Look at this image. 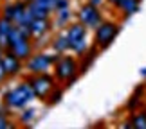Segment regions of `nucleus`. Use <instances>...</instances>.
I'll return each mask as SVG.
<instances>
[{"mask_svg":"<svg viewBox=\"0 0 146 129\" xmlns=\"http://www.w3.org/2000/svg\"><path fill=\"white\" fill-rule=\"evenodd\" d=\"M60 56L61 54L56 52V50H52V54L50 52H36L25 61V70L29 74H43V72H49V68L58 61Z\"/></svg>","mask_w":146,"mask_h":129,"instance_id":"39448f33","label":"nucleus"},{"mask_svg":"<svg viewBox=\"0 0 146 129\" xmlns=\"http://www.w3.org/2000/svg\"><path fill=\"white\" fill-rule=\"evenodd\" d=\"M27 81H29V84L33 86V90H35L36 99H40V100H47L49 95L52 93V90L56 88V83H58L54 74L50 75L49 72H43V74H31L27 77Z\"/></svg>","mask_w":146,"mask_h":129,"instance_id":"20e7f679","label":"nucleus"},{"mask_svg":"<svg viewBox=\"0 0 146 129\" xmlns=\"http://www.w3.org/2000/svg\"><path fill=\"white\" fill-rule=\"evenodd\" d=\"M35 117H36V109L35 108H25V109H22V113H20V122L22 124H29Z\"/></svg>","mask_w":146,"mask_h":129,"instance_id":"6ab92c4d","label":"nucleus"},{"mask_svg":"<svg viewBox=\"0 0 146 129\" xmlns=\"http://www.w3.org/2000/svg\"><path fill=\"white\" fill-rule=\"evenodd\" d=\"M7 79V74H5V68H4V65H2V61H0V84Z\"/></svg>","mask_w":146,"mask_h":129,"instance_id":"5701e85b","label":"nucleus"},{"mask_svg":"<svg viewBox=\"0 0 146 129\" xmlns=\"http://www.w3.org/2000/svg\"><path fill=\"white\" fill-rule=\"evenodd\" d=\"M52 70H54V77L58 83L72 84L78 79V59L74 56L61 54L58 61L52 65Z\"/></svg>","mask_w":146,"mask_h":129,"instance_id":"f03ea898","label":"nucleus"},{"mask_svg":"<svg viewBox=\"0 0 146 129\" xmlns=\"http://www.w3.org/2000/svg\"><path fill=\"white\" fill-rule=\"evenodd\" d=\"M119 31H121V27H119L117 22H114V20L101 22L96 29H94V43L99 47V50L108 48L110 45H112V41L117 38Z\"/></svg>","mask_w":146,"mask_h":129,"instance_id":"7ed1b4c3","label":"nucleus"},{"mask_svg":"<svg viewBox=\"0 0 146 129\" xmlns=\"http://www.w3.org/2000/svg\"><path fill=\"white\" fill-rule=\"evenodd\" d=\"M27 9H29V14L33 16V20H35V18H49V16H50V11H52V9H49L47 5L40 4L38 0L29 2V4H27Z\"/></svg>","mask_w":146,"mask_h":129,"instance_id":"ddd939ff","label":"nucleus"},{"mask_svg":"<svg viewBox=\"0 0 146 129\" xmlns=\"http://www.w3.org/2000/svg\"><path fill=\"white\" fill-rule=\"evenodd\" d=\"M69 7V0H56V11L58 9H67Z\"/></svg>","mask_w":146,"mask_h":129,"instance_id":"4be33fe9","label":"nucleus"},{"mask_svg":"<svg viewBox=\"0 0 146 129\" xmlns=\"http://www.w3.org/2000/svg\"><path fill=\"white\" fill-rule=\"evenodd\" d=\"M61 95H63V90H61V88H58V86H56V88L52 90V93H50V95H49V99L45 100V102H47V104H50V106H54V104H58V102H60V100H61Z\"/></svg>","mask_w":146,"mask_h":129,"instance_id":"412c9836","label":"nucleus"},{"mask_svg":"<svg viewBox=\"0 0 146 129\" xmlns=\"http://www.w3.org/2000/svg\"><path fill=\"white\" fill-rule=\"evenodd\" d=\"M50 20L49 18H35L29 24V36H31V40H35V41H40L43 40V38L47 36V32L50 31Z\"/></svg>","mask_w":146,"mask_h":129,"instance_id":"1a4fd4ad","label":"nucleus"},{"mask_svg":"<svg viewBox=\"0 0 146 129\" xmlns=\"http://www.w3.org/2000/svg\"><path fill=\"white\" fill-rule=\"evenodd\" d=\"M7 50H11L15 56H18V58L25 63V61L33 56V41H31L29 36H25V38H22V40H18L15 45H11Z\"/></svg>","mask_w":146,"mask_h":129,"instance_id":"9d476101","label":"nucleus"},{"mask_svg":"<svg viewBox=\"0 0 146 129\" xmlns=\"http://www.w3.org/2000/svg\"><path fill=\"white\" fill-rule=\"evenodd\" d=\"M50 47H52V50H56V52H60V54H65L67 50H70V41H69V38H67V32L65 31L60 32V34L50 41Z\"/></svg>","mask_w":146,"mask_h":129,"instance_id":"4468645a","label":"nucleus"},{"mask_svg":"<svg viewBox=\"0 0 146 129\" xmlns=\"http://www.w3.org/2000/svg\"><path fill=\"white\" fill-rule=\"evenodd\" d=\"M5 109H11L9 106H5V108H0V129H7L11 127V120H9V111Z\"/></svg>","mask_w":146,"mask_h":129,"instance_id":"aec40b11","label":"nucleus"},{"mask_svg":"<svg viewBox=\"0 0 146 129\" xmlns=\"http://www.w3.org/2000/svg\"><path fill=\"white\" fill-rule=\"evenodd\" d=\"M33 99H36V95H35V90H33V86L29 84L27 79L18 83L15 88L5 90L2 95L4 104L9 106L11 109H24Z\"/></svg>","mask_w":146,"mask_h":129,"instance_id":"f257e3e1","label":"nucleus"},{"mask_svg":"<svg viewBox=\"0 0 146 129\" xmlns=\"http://www.w3.org/2000/svg\"><path fill=\"white\" fill-rule=\"evenodd\" d=\"M65 32H67L69 41H70V50L76 56L83 58L85 52H87V27L78 20L76 24H70L69 27H67Z\"/></svg>","mask_w":146,"mask_h":129,"instance_id":"423d86ee","label":"nucleus"},{"mask_svg":"<svg viewBox=\"0 0 146 129\" xmlns=\"http://www.w3.org/2000/svg\"><path fill=\"white\" fill-rule=\"evenodd\" d=\"M114 7L121 13L123 18H128V16H132L133 13L139 11V0H119Z\"/></svg>","mask_w":146,"mask_h":129,"instance_id":"9b49d317","label":"nucleus"},{"mask_svg":"<svg viewBox=\"0 0 146 129\" xmlns=\"http://www.w3.org/2000/svg\"><path fill=\"white\" fill-rule=\"evenodd\" d=\"M70 20V9H58L56 11V20H54V25L56 27H65V24Z\"/></svg>","mask_w":146,"mask_h":129,"instance_id":"dca6fc26","label":"nucleus"},{"mask_svg":"<svg viewBox=\"0 0 146 129\" xmlns=\"http://www.w3.org/2000/svg\"><path fill=\"white\" fill-rule=\"evenodd\" d=\"M141 75H143V77H146V68H143V70H141Z\"/></svg>","mask_w":146,"mask_h":129,"instance_id":"bb28decb","label":"nucleus"},{"mask_svg":"<svg viewBox=\"0 0 146 129\" xmlns=\"http://www.w3.org/2000/svg\"><path fill=\"white\" fill-rule=\"evenodd\" d=\"M144 84H146V83H144Z\"/></svg>","mask_w":146,"mask_h":129,"instance_id":"c85d7f7f","label":"nucleus"},{"mask_svg":"<svg viewBox=\"0 0 146 129\" xmlns=\"http://www.w3.org/2000/svg\"><path fill=\"white\" fill-rule=\"evenodd\" d=\"M15 27V22H11L4 16H0V45L7 50V45H9V34Z\"/></svg>","mask_w":146,"mask_h":129,"instance_id":"f8f14e48","label":"nucleus"},{"mask_svg":"<svg viewBox=\"0 0 146 129\" xmlns=\"http://www.w3.org/2000/svg\"><path fill=\"white\" fill-rule=\"evenodd\" d=\"M103 2H105V0H88V4H92V5H98V7H99V5L103 4Z\"/></svg>","mask_w":146,"mask_h":129,"instance_id":"b1692460","label":"nucleus"},{"mask_svg":"<svg viewBox=\"0 0 146 129\" xmlns=\"http://www.w3.org/2000/svg\"><path fill=\"white\" fill-rule=\"evenodd\" d=\"M25 2H27V4H29V2H35V0H25Z\"/></svg>","mask_w":146,"mask_h":129,"instance_id":"cd10ccee","label":"nucleus"},{"mask_svg":"<svg viewBox=\"0 0 146 129\" xmlns=\"http://www.w3.org/2000/svg\"><path fill=\"white\" fill-rule=\"evenodd\" d=\"M106 2H108V4H112V5H115L117 2H119V0H106Z\"/></svg>","mask_w":146,"mask_h":129,"instance_id":"a878e982","label":"nucleus"},{"mask_svg":"<svg viewBox=\"0 0 146 129\" xmlns=\"http://www.w3.org/2000/svg\"><path fill=\"white\" fill-rule=\"evenodd\" d=\"M15 13H16L15 2H13V4H4L2 9H0V16H4V18H7V20H11V22L15 20Z\"/></svg>","mask_w":146,"mask_h":129,"instance_id":"a211bd4d","label":"nucleus"},{"mask_svg":"<svg viewBox=\"0 0 146 129\" xmlns=\"http://www.w3.org/2000/svg\"><path fill=\"white\" fill-rule=\"evenodd\" d=\"M98 50H99V47H98V45H94V47H92L90 50H87V52H85V59H83V63L80 65V66H81V72H85V70L88 68V66H90V63H92V61L96 59V56H98Z\"/></svg>","mask_w":146,"mask_h":129,"instance_id":"f3484780","label":"nucleus"},{"mask_svg":"<svg viewBox=\"0 0 146 129\" xmlns=\"http://www.w3.org/2000/svg\"><path fill=\"white\" fill-rule=\"evenodd\" d=\"M78 20H80L87 29H96L101 22H103V16H101V11H99L98 5H92V4L87 2L78 11Z\"/></svg>","mask_w":146,"mask_h":129,"instance_id":"0eeeda50","label":"nucleus"},{"mask_svg":"<svg viewBox=\"0 0 146 129\" xmlns=\"http://www.w3.org/2000/svg\"><path fill=\"white\" fill-rule=\"evenodd\" d=\"M4 54H5V48L0 45V61H2V58H4Z\"/></svg>","mask_w":146,"mask_h":129,"instance_id":"393cba45","label":"nucleus"},{"mask_svg":"<svg viewBox=\"0 0 146 129\" xmlns=\"http://www.w3.org/2000/svg\"><path fill=\"white\" fill-rule=\"evenodd\" d=\"M130 124H132V129H146V109L132 113Z\"/></svg>","mask_w":146,"mask_h":129,"instance_id":"2eb2a0df","label":"nucleus"},{"mask_svg":"<svg viewBox=\"0 0 146 129\" xmlns=\"http://www.w3.org/2000/svg\"><path fill=\"white\" fill-rule=\"evenodd\" d=\"M2 65L5 68L7 77H16L22 72V68H25V63L18 58V56H15L11 50H5L4 58H2Z\"/></svg>","mask_w":146,"mask_h":129,"instance_id":"6e6552de","label":"nucleus"}]
</instances>
